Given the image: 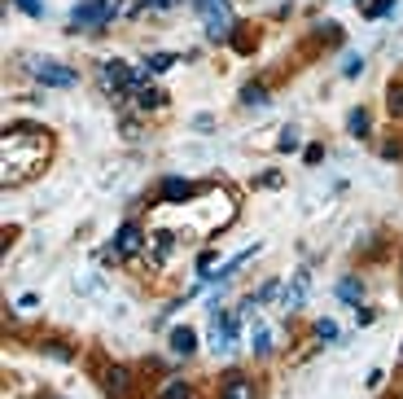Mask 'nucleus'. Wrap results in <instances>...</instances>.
I'll list each match as a JSON object with an SVG mask.
<instances>
[{"instance_id":"obj_1","label":"nucleus","mask_w":403,"mask_h":399,"mask_svg":"<svg viewBox=\"0 0 403 399\" xmlns=\"http://www.w3.org/2000/svg\"><path fill=\"white\" fill-rule=\"evenodd\" d=\"M119 0H79L71 9V31H101L110 18H115Z\"/></svg>"},{"instance_id":"obj_2","label":"nucleus","mask_w":403,"mask_h":399,"mask_svg":"<svg viewBox=\"0 0 403 399\" xmlns=\"http://www.w3.org/2000/svg\"><path fill=\"white\" fill-rule=\"evenodd\" d=\"M202 13V22H206V36L211 40H228L233 36V9H228V0H193Z\"/></svg>"},{"instance_id":"obj_3","label":"nucleus","mask_w":403,"mask_h":399,"mask_svg":"<svg viewBox=\"0 0 403 399\" xmlns=\"http://www.w3.org/2000/svg\"><path fill=\"white\" fill-rule=\"evenodd\" d=\"M31 71H36V79H40V84H48V88H75V84H79V75L71 71V66H61V62H53V57L36 62Z\"/></svg>"},{"instance_id":"obj_4","label":"nucleus","mask_w":403,"mask_h":399,"mask_svg":"<svg viewBox=\"0 0 403 399\" xmlns=\"http://www.w3.org/2000/svg\"><path fill=\"white\" fill-rule=\"evenodd\" d=\"M307 290H312V272H294V276H289V286L281 290V307L285 312H298L302 303H307Z\"/></svg>"},{"instance_id":"obj_5","label":"nucleus","mask_w":403,"mask_h":399,"mask_svg":"<svg viewBox=\"0 0 403 399\" xmlns=\"http://www.w3.org/2000/svg\"><path fill=\"white\" fill-rule=\"evenodd\" d=\"M145 246V232H140V224H123L119 232H115V246H110V251H115L119 259H132L136 251Z\"/></svg>"},{"instance_id":"obj_6","label":"nucleus","mask_w":403,"mask_h":399,"mask_svg":"<svg viewBox=\"0 0 403 399\" xmlns=\"http://www.w3.org/2000/svg\"><path fill=\"white\" fill-rule=\"evenodd\" d=\"M219 399H254L250 377H246V373H228V377H224V391H219Z\"/></svg>"},{"instance_id":"obj_7","label":"nucleus","mask_w":403,"mask_h":399,"mask_svg":"<svg viewBox=\"0 0 403 399\" xmlns=\"http://www.w3.org/2000/svg\"><path fill=\"white\" fill-rule=\"evenodd\" d=\"M193 193H198V185H193V180H180V176L163 180V197H167V202H184V197H193Z\"/></svg>"},{"instance_id":"obj_8","label":"nucleus","mask_w":403,"mask_h":399,"mask_svg":"<svg viewBox=\"0 0 403 399\" xmlns=\"http://www.w3.org/2000/svg\"><path fill=\"white\" fill-rule=\"evenodd\" d=\"M127 386H132V373H127V369H110V373H105L110 399H127Z\"/></svg>"},{"instance_id":"obj_9","label":"nucleus","mask_w":403,"mask_h":399,"mask_svg":"<svg viewBox=\"0 0 403 399\" xmlns=\"http://www.w3.org/2000/svg\"><path fill=\"white\" fill-rule=\"evenodd\" d=\"M193 346H198V334H193L189 325H180V329H171V351H175V356H189Z\"/></svg>"},{"instance_id":"obj_10","label":"nucleus","mask_w":403,"mask_h":399,"mask_svg":"<svg viewBox=\"0 0 403 399\" xmlns=\"http://www.w3.org/2000/svg\"><path fill=\"white\" fill-rule=\"evenodd\" d=\"M337 298H342V303H356V307H360V303H364V286H360V281H351V276H346V281H337Z\"/></svg>"},{"instance_id":"obj_11","label":"nucleus","mask_w":403,"mask_h":399,"mask_svg":"<svg viewBox=\"0 0 403 399\" xmlns=\"http://www.w3.org/2000/svg\"><path fill=\"white\" fill-rule=\"evenodd\" d=\"M250 346H254V356H268V351H272V334H268V325H254V329H250Z\"/></svg>"},{"instance_id":"obj_12","label":"nucleus","mask_w":403,"mask_h":399,"mask_svg":"<svg viewBox=\"0 0 403 399\" xmlns=\"http://www.w3.org/2000/svg\"><path fill=\"white\" fill-rule=\"evenodd\" d=\"M171 66H175V53H149V57H145V71H171Z\"/></svg>"},{"instance_id":"obj_13","label":"nucleus","mask_w":403,"mask_h":399,"mask_svg":"<svg viewBox=\"0 0 403 399\" xmlns=\"http://www.w3.org/2000/svg\"><path fill=\"white\" fill-rule=\"evenodd\" d=\"M241 102H246V106H268V88H263V84H246Z\"/></svg>"},{"instance_id":"obj_14","label":"nucleus","mask_w":403,"mask_h":399,"mask_svg":"<svg viewBox=\"0 0 403 399\" xmlns=\"http://www.w3.org/2000/svg\"><path fill=\"white\" fill-rule=\"evenodd\" d=\"M351 132H356V136H364V132H368V110H351Z\"/></svg>"},{"instance_id":"obj_15","label":"nucleus","mask_w":403,"mask_h":399,"mask_svg":"<svg viewBox=\"0 0 403 399\" xmlns=\"http://www.w3.org/2000/svg\"><path fill=\"white\" fill-rule=\"evenodd\" d=\"M395 5H399V0H373V5H368V18H386Z\"/></svg>"},{"instance_id":"obj_16","label":"nucleus","mask_w":403,"mask_h":399,"mask_svg":"<svg viewBox=\"0 0 403 399\" xmlns=\"http://www.w3.org/2000/svg\"><path fill=\"white\" fill-rule=\"evenodd\" d=\"M302 145V136H298V127H285L281 132V149H285V154H289V149H298Z\"/></svg>"},{"instance_id":"obj_17","label":"nucleus","mask_w":403,"mask_h":399,"mask_svg":"<svg viewBox=\"0 0 403 399\" xmlns=\"http://www.w3.org/2000/svg\"><path fill=\"white\" fill-rule=\"evenodd\" d=\"M13 5H18L27 18H44V5H40V0H13Z\"/></svg>"},{"instance_id":"obj_18","label":"nucleus","mask_w":403,"mask_h":399,"mask_svg":"<svg viewBox=\"0 0 403 399\" xmlns=\"http://www.w3.org/2000/svg\"><path fill=\"white\" fill-rule=\"evenodd\" d=\"M163 102H167L163 88H145V92H140V106H163Z\"/></svg>"},{"instance_id":"obj_19","label":"nucleus","mask_w":403,"mask_h":399,"mask_svg":"<svg viewBox=\"0 0 403 399\" xmlns=\"http://www.w3.org/2000/svg\"><path fill=\"white\" fill-rule=\"evenodd\" d=\"M163 399H189V386H184V382H167V386H163Z\"/></svg>"},{"instance_id":"obj_20","label":"nucleus","mask_w":403,"mask_h":399,"mask_svg":"<svg viewBox=\"0 0 403 399\" xmlns=\"http://www.w3.org/2000/svg\"><path fill=\"white\" fill-rule=\"evenodd\" d=\"M360 71H364V57H360V53H351V57H346V66H342V75H346V79H356Z\"/></svg>"},{"instance_id":"obj_21","label":"nucleus","mask_w":403,"mask_h":399,"mask_svg":"<svg viewBox=\"0 0 403 399\" xmlns=\"http://www.w3.org/2000/svg\"><path fill=\"white\" fill-rule=\"evenodd\" d=\"M390 114H399V119H403V84L390 88Z\"/></svg>"},{"instance_id":"obj_22","label":"nucleus","mask_w":403,"mask_h":399,"mask_svg":"<svg viewBox=\"0 0 403 399\" xmlns=\"http://www.w3.org/2000/svg\"><path fill=\"white\" fill-rule=\"evenodd\" d=\"M316 338H337V325L333 321H320L316 325Z\"/></svg>"},{"instance_id":"obj_23","label":"nucleus","mask_w":403,"mask_h":399,"mask_svg":"<svg viewBox=\"0 0 403 399\" xmlns=\"http://www.w3.org/2000/svg\"><path fill=\"white\" fill-rule=\"evenodd\" d=\"M145 5H154V9H171L175 0H145Z\"/></svg>"}]
</instances>
